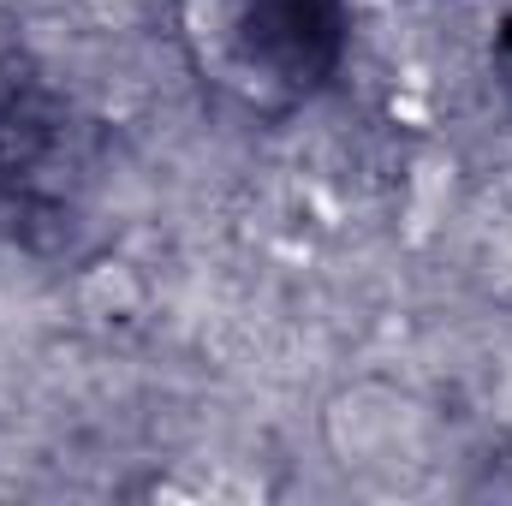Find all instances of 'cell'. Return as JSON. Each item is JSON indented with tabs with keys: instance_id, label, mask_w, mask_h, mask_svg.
<instances>
[{
	"instance_id": "1",
	"label": "cell",
	"mask_w": 512,
	"mask_h": 506,
	"mask_svg": "<svg viewBox=\"0 0 512 506\" xmlns=\"http://www.w3.org/2000/svg\"><path fill=\"white\" fill-rule=\"evenodd\" d=\"M245 30H251V0H179V42L209 78H221L245 54Z\"/></svg>"
}]
</instances>
